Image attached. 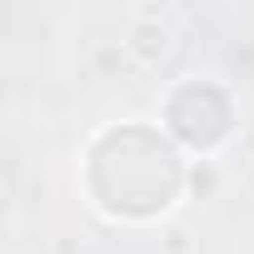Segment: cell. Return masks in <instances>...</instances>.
<instances>
[{
    "mask_svg": "<svg viewBox=\"0 0 254 254\" xmlns=\"http://www.w3.org/2000/svg\"><path fill=\"white\" fill-rule=\"evenodd\" d=\"M234 115H239L234 95L214 75H185L180 85L165 90L160 130L194 160H219V150L234 140Z\"/></svg>",
    "mask_w": 254,
    "mask_h": 254,
    "instance_id": "1",
    "label": "cell"
},
{
    "mask_svg": "<svg viewBox=\"0 0 254 254\" xmlns=\"http://www.w3.org/2000/svg\"><path fill=\"white\" fill-rule=\"evenodd\" d=\"M180 30H185V10L165 5V0H140V5H130V15H125V60H130L135 70H160L175 45H180Z\"/></svg>",
    "mask_w": 254,
    "mask_h": 254,
    "instance_id": "2",
    "label": "cell"
},
{
    "mask_svg": "<svg viewBox=\"0 0 254 254\" xmlns=\"http://www.w3.org/2000/svg\"><path fill=\"white\" fill-rule=\"evenodd\" d=\"M214 190H219V165L214 160H190L185 199H214Z\"/></svg>",
    "mask_w": 254,
    "mask_h": 254,
    "instance_id": "3",
    "label": "cell"
},
{
    "mask_svg": "<svg viewBox=\"0 0 254 254\" xmlns=\"http://www.w3.org/2000/svg\"><path fill=\"white\" fill-rule=\"evenodd\" d=\"M160 254H194V239H190V229L185 224H160Z\"/></svg>",
    "mask_w": 254,
    "mask_h": 254,
    "instance_id": "4",
    "label": "cell"
}]
</instances>
